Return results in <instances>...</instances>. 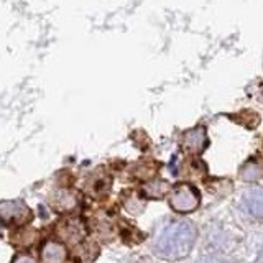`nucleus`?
<instances>
[{
	"label": "nucleus",
	"instance_id": "7ed1b4c3",
	"mask_svg": "<svg viewBox=\"0 0 263 263\" xmlns=\"http://www.w3.org/2000/svg\"><path fill=\"white\" fill-rule=\"evenodd\" d=\"M168 202L176 212L187 214V212H193L197 205H199L201 196L193 184L181 183V184L175 186V189L171 191V194L168 197Z\"/></svg>",
	"mask_w": 263,
	"mask_h": 263
},
{
	"label": "nucleus",
	"instance_id": "1a4fd4ad",
	"mask_svg": "<svg viewBox=\"0 0 263 263\" xmlns=\"http://www.w3.org/2000/svg\"><path fill=\"white\" fill-rule=\"evenodd\" d=\"M170 184L166 181H161V179H150L148 183L143 184L142 187V194L148 199H161V197L168 193Z\"/></svg>",
	"mask_w": 263,
	"mask_h": 263
},
{
	"label": "nucleus",
	"instance_id": "39448f33",
	"mask_svg": "<svg viewBox=\"0 0 263 263\" xmlns=\"http://www.w3.org/2000/svg\"><path fill=\"white\" fill-rule=\"evenodd\" d=\"M41 263H64L68 260V247L58 238H49L40 250Z\"/></svg>",
	"mask_w": 263,
	"mask_h": 263
},
{
	"label": "nucleus",
	"instance_id": "ddd939ff",
	"mask_svg": "<svg viewBox=\"0 0 263 263\" xmlns=\"http://www.w3.org/2000/svg\"><path fill=\"white\" fill-rule=\"evenodd\" d=\"M10 263H38V260L33 257L31 253L28 252H23V253H18V255H15L13 260Z\"/></svg>",
	"mask_w": 263,
	"mask_h": 263
},
{
	"label": "nucleus",
	"instance_id": "9b49d317",
	"mask_svg": "<svg viewBox=\"0 0 263 263\" xmlns=\"http://www.w3.org/2000/svg\"><path fill=\"white\" fill-rule=\"evenodd\" d=\"M97 257V247L94 243H78L76 250H74V258L79 263H90Z\"/></svg>",
	"mask_w": 263,
	"mask_h": 263
},
{
	"label": "nucleus",
	"instance_id": "f8f14e48",
	"mask_svg": "<svg viewBox=\"0 0 263 263\" xmlns=\"http://www.w3.org/2000/svg\"><path fill=\"white\" fill-rule=\"evenodd\" d=\"M240 175L245 181H257L261 178V168L257 163H247L240 171Z\"/></svg>",
	"mask_w": 263,
	"mask_h": 263
},
{
	"label": "nucleus",
	"instance_id": "20e7f679",
	"mask_svg": "<svg viewBox=\"0 0 263 263\" xmlns=\"http://www.w3.org/2000/svg\"><path fill=\"white\" fill-rule=\"evenodd\" d=\"M56 232L63 243L78 245L82 242V238L86 235V227H84V222L79 217H71V219H64L63 222H60Z\"/></svg>",
	"mask_w": 263,
	"mask_h": 263
},
{
	"label": "nucleus",
	"instance_id": "9d476101",
	"mask_svg": "<svg viewBox=\"0 0 263 263\" xmlns=\"http://www.w3.org/2000/svg\"><path fill=\"white\" fill-rule=\"evenodd\" d=\"M110 184H112L110 176L104 175V173H99V175H96V178L90 181L89 189L96 197H101V196H105L107 193H109Z\"/></svg>",
	"mask_w": 263,
	"mask_h": 263
},
{
	"label": "nucleus",
	"instance_id": "423d86ee",
	"mask_svg": "<svg viewBox=\"0 0 263 263\" xmlns=\"http://www.w3.org/2000/svg\"><path fill=\"white\" fill-rule=\"evenodd\" d=\"M183 145L184 152L189 155H199L204 152L205 145H208V135H205V128L204 127H196L193 130L184 132L183 135Z\"/></svg>",
	"mask_w": 263,
	"mask_h": 263
},
{
	"label": "nucleus",
	"instance_id": "0eeeda50",
	"mask_svg": "<svg viewBox=\"0 0 263 263\" xmlns=\"http://www.w3.org/2000/svg\"><path fill=\"white\" fill-rule=\"evenodd\" d=\"M79 205V196L74 191H68V189H61L56 191L51 197V208L58 214H68L76 211Z\"/></svg>",
	"mask_w": 263,
	"mask_h": 263
},
{
	"label": "nucleus",
	"instance_id": "f257e3e1",
	"mask_svg": "<svg viewBox=\"0 0 263 263\" xmlns=\"http://www.w3.org/2000/svg\"><path fill=\"white\" fill-rule=\"evenodd\" d=\"M196 230L189 222H171L158 234L155 240V253L168 260L184 258L193 250Z\"/></svg>",
	"mask_w": 263,
	"mask_h": 263
},
{
	"label": "nucleus",
	"instance_id": "6e6552de",
	"mask_svg": "<svg viewBox=\"0 0 263 263\" xmlns=\"http://www.w3.org/2000/svg\"><path fill=\"white\" fill-rule=\"evenodd\" d=\"M243 204L253 217L263 219V189H252L243 196Z\"/></svg>",
	"mask_w": 263,
	"mask_h": 263
},
{
	"label": "nucleus",
	"instance_id": "f03ea898",
	"mask_svg": "<svg viewBox=\"0 0 263 263\" xmlns=\"http://www.w3.org/2000/svg\"><path fill=\"white\" fill-rule=\"evenodd\" d=\"M33 220V211L22 199L0 201V222L13 227H23Z\"/></svg>",
	"mask_w": 263,
	"mask_h": 263
}]
</instances>
